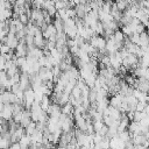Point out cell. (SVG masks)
Here are the masks:
<instances>
[{"instance_id":"74e56055","label":"cell","mask_w":149,"mask_h":149,"mask_svg":"<svg viewBox=\"0 0 149 149\" xmlns=\"http://www.w3.org/2000/svg\"><path fill=\"white\" fill-rule=\"evenodd\" d=\"M88 1H90V0H79V2H80V3H83V5H85V3H87Z\"/></svg>"},{"instance_id":"277c9868","label":"cell","mask_w":149,"mask_h":149,"mask_svg":"<svg viewBox=\"0 0 149 149\" xmlns=\"http://www.w3.org/2000/svg\"><path fill=\"white\" fill-rule=\"evenodd\" d=\"M37 74L43 81H52V79H54L52 71L50 69H47V68H41Z\"/></svg>"},{"instance_id":"e0dca14e","label":"cell","mask_w":149,"mask_h":149,"mask_svg":"<svg viewBox=\"0 0 149 149\" xmlns=\"http://www.w3.org/2000/svg\"><path fill=\"white\" fill-rule=\"evenodd\" d=\"M10 144H12L10 140H8V139H5V137L0 136V149H9Z\"/></svg>"},{"instance_id":"bcb514c9","label":"cell","mask_w":149,"mask_h":149,"mask_svg":"<svg viewBox=\"0 0 149 149\" xmlns=\"http://www.w3.org/2000/svg\"><path fill=\"white\" fill-rule=\"evenodd\" d=\"M147 1H149V0H147Z\"/></svg>"},{"instance_id":"7402d4cb","label":"cell","mask_w":149,"mask_h":149,"mask_svg":"<svg viewBox=\"0 0 149 149\" xmlns=\"http://www.w3.org/2000/svg\"><path fill=\"white\" fill-rule=\"evenodd\" d=\"M129 86H134V84H135V80H136V78L133 76V74H126L125 76V79H123Z\"/></svg>"},{"instance_id":"d590c367","label":"cell","mask_w":149,"mask_h":149,"mask_svg":"<svg viewBox=\"0 0 149 149\" xmlns=\"http://www.w3.org/2000/svg\"><path fill=\"white\" fill-rule=\"evenodd\" d=\"M142 78L149 80V68H147V69L144 70V73H143V77H142Z\"/></svg>"},{"instance_id":"d6a6232c","label":"cell","mask_w":149,"mask_h":149,"mask_svg":"<svg viewBox=\"0 0 149 149\" xmlns=\"http://www.w3.org/2000/svg\"><path fill=\"white\" fill-rule=\"evenodd\" d=\"M147 105H148L147 102H141V101H139L137 105H136V111H137V112H143Z\"/></svg>"},{"instance_id":"2e32d148","label":"cell","mask_w":149,"mask_h":149,"mask_svg":"<svg viewBox=\"0 0 149 149\" xmlns=\"http://www.w3.org/2000/svg\"><path fill=\"white\" fill-rule=\"evenodd\" d=\"M24 129H26V134H27V135H31V134L37 129V125H36V122L31 121Z\"/></svg>"},{"instance_id":"484cf974","label":"cell","mask_w":149,"mask_h":149,"mask_svg":"<svg viewBox=\"0 0 149 149\" xmlns=\"http://www.w3.org/2000/svg\"><path fill=\"white\" fill-rule=\"evenodd\" d=\"M71 94L74 97V99H79V98L81 97V90H80L78 86H74V88L72 90Z\"/></svg>"},{"instance_id":"9a60e30c","label":"cell","mask_w":149,"mask_h":149,"mask_svg":"<svg viewBox=\"0 0 149 149\" xmlns=\"http://www.w3.org/2000/svg\"><path fill=\"white\" fill-rule=\"evenodd\" d=\"M19 68L15 65V64H12L7 70H6V72H7V76H8V78H10L12 76H14V74H16V73H19Z\"/></svg>"},{"instance_id":"4dcf8cb0","label":"cell","mask_w":149,"mask_h":149,"mask_svg":"<svg viewBox=\"0 0 149 149\" xmlns=\"http://www.w3.org/2000/svg\"><path fill=\"white\" fill-rule=\"evenodd\" d=\"M8 79V76H7V72L3 70V71H1L0 72V85H3L5 84V81Z\"/></svg>"},{"instance_id":"6da1fadb","label":"cell","mask_w":149,"mask_h":149,"mask_svg":"<svg viewBox=\"0 0 149 149\" xmlns=\"http://www.w3.org/2000/svg\"><path fill=\"white\" fill-rule=\"evenodd\" d=\"M43 112H44V111L42 109L41 104H40V102L34 101V104L31 105V108H30V118H31V121L37 122V121H38V119H40V116L42 115V113H43Z\"/></svg>"},{"instance_id":"ffe728a7","label":"cell","mask_w":149,"mask_h":149,"mask_svg":"<svg viewBox=\"0 0 149 149\" xmlns=\"http://www.w3.org/2000/svg\"><path fill=\"white\" fill-rule=\"evenodd\" d=\"M116 3V7H118V9L120 10V12H125L126 9H127V7L129 6L128 3H127V1L126 0H121V1H119V2H115Z\"/></svg>"},{"instance_id":"7bdbcfd3","label":"cell","mask_w":149,"mask_h":149,"mask_svg":"<svg viewBox=\"0 0 149 149\" xmlns=\"http://www.w3.org/2000/svg\"><path fill=\"white\" fill-rule=\"evenodd\" d=\"M147 94H148V98H149V92H148V93H147Z\"/></svg>"},{"instance_id":"f35d334b","label":"cell","mask_w":149,"mask_h":149,"mask_svg":"<svg viewBox=\"0 0 149 149\" xmlns=\"http://www.w3.org/2000/svg\"><path fill=\"white\" fill-rule=\"evenodd\" d=\"M3 130V127H2V125H0V136H1V132Z\"/></svg>"},{"instance_id":"ee69618b","label":"cell","mask_w":149,"mask_h":149,"mask_svg":"<svg viewBox=\"0 0 149 149\" xmlns=\"http://www.w3.org/2000/svg\"><path fill=\"white\" fill-rule=\"evenodd\" d=\"M66 1H69V2H70V1H72V0H66Z\"/></svg>"},{"instance_id":"4fadbf2b","label":"cell","mask_w":149,"mask_h":149,"mask_svg":"<svg viewBox=\"0 0 149 149\" xmlns=\"http://www.w3.org/2000/svg\"><path fill=\"white\" fill-rule=\"evenodd\" d=\"M50 101H51V100H50V97L44 94V97H43L42 101L40 102V104H41V107H42V109H43L44 112H47V109H48V108H49V106L51 105V104H50Z\"/></svg>"},{"instance_id":"f546056e","label":"cell","mask_w":149,"mask_h":149,"mask_svg":"<svg viewBox=\"0 0 149 149\" xmlns=\"http://www.w3.org/2000/svg\"><path fill=\"white\" fill-rule=\"evenodd\" d=\"M9 80H10V83H12V86H13L14 84H19V83H20V72L16 73V74H14V76H12V77L9 78Z\"/></svg>"},{"instance_id":"9c48e42d","label":"cell","mask_w":149,"mask_h":149,"mask_svg":"<svg viewBox=\"0 0 149 149\" xmlns=\"http://www.w3.org/2000/svg\"><path fill=\"white\" fill-rule=\"evenodd\" d=\"M15 51H16L15 55L17 57H27V55H28V47L26 44H23V43H19V45L15 49Z\"/></svg>"},{"instance_id":"7a4b0ae2","label":"cell","mask_w":149,"mask_h":149,"mask_svg":"<svg viewBox=\"0 0 149 149\" xmlns=\"http://www.w3.org/2000/svg\"><path fill=\"white\" fill-rule=\"evenodd\" d=\"M0 118L6 121H10L13 119V105L12 104H5L2 111H0Z\"/></svg>"},{"instance_id":"836d02e7","label":"cell","mask_w":149,"mask_h":149,"mask_svg":"<svg viewBox=\"0 0 149 149\" xmlns=\"http://www.w3.org/2000/svg\"><path fill=\"white\" fill-rule=\"evenodd\" d=\"M140 125L143 126V127H149V115H146V116L140 121Z\"/></svg>"},{"instance_id":"603a6c76","label":"cell","mask_w":149,"mask_h":149,"mask_svg":"<svg viewBox=\"0 0 149 149\" xmlns=\"http://www.w3.org/2000/svg\"><path fill=\"white\" fill-rule=\"evenodd\" d=\"M92 123H93V129H94V133H98L104 126H105V123H104V121H92Z\"/></svg>"},{"instance_id":"8992f818","label":"cell","mask_w":149,"mask_h":149,"mask_svg":"<svg viewBox=\"0 0 149 149\" xmlns=\"http://www.w3.org/2000/svg\"><path fill=\"white\" fill-rule=\"evenodd\" d=\"M109 147L111 149H125V142L121 141L118 136L109 140Z\"/></svg>"},{"instance_id":"5b68a950","label":"cell","mask_w":149,"mask_h":149,"mask_svg":"<svg viewBox=\"0 0 149 149\" xmlns=\"http://www.w3.org/2000/svg\"><path fill=\"white\" fill-rule=\"evenodd\" d=\"M123 98L125 97H122L121 94L116 93L115 95H112V98L109 99V105L113 106V107H115V108H118V109H120L121 108V105L123 102Z\"/></svg>"},{"instance_id":"cb8c5ba5","label":"cell","mask_w":149,"mask_h":149,"mask_svg":"<svg viewBox=\"0 0 149 149\" xmlns=\"http://www.w3.org/2000/svg\"><path fill=\"white\" fill-rule=\"evenodd\" d=\"M129 40H130V42L132 43H134V44H136V45H139L140 44V34H137V33H134L132 36H129L128 37ZM140 47V45H139Z\"/></svg>"},{"instance_id":"5bb4252c","label":"cell","mask_w":149,"mask_h":149,"mask_svg":"<svg viewBox=\"0 0 149 149\" xmlns=\"http://www.w3.org/2000/svg\"><path fill=\"white\" fill-rule=\"evenodd\" d=\"M52 23H54V26H55L57 33H63V29H64V22H63L61 19H55Z\"/></svg>"},{"instance_id":"f1b7e54d","label":"cell","mask_w":149,"mask_h":149,"mask_svg":"<svg viewBox=\"0 0 149 149\" xmlns=\"http://www.w3.org/2000/svg\"><path fill=\"white\" fill-rule=\"evenodd\" d=\"M43 97H44V94L42 93V91H40V90H36L35 91V101L36 102H41L42 99H43Z\"/></svg>"},{"instance_id":"d6986e66","label":"cell","mask_w":149,"mask_h":149,"mask_svg":"<svg viewBox=\"0 0 149 149\" xmlns=\"http://www.w3.org/2000/svg\"><path fill=\"white\" fill-rule=\"evenodd\" d=\"M88 101L91 104L93 102H97V90L93 87V88H90V93H88Z\"/></svg>"},{"instance_id":"52a82bcc","label":"cell","mask_w":149,"mask_h":149,"mask_svg":"<svg viewBox=\"0 0 149 149\" xmlns=\"http://www.w3.org/2000/svg\"><path fill=\"white\" fill-rule=\"evenodd\" d=\"M30 139H31V146L35 144V143H42V141H43V132L40 130V129H36L30 135Z\"/></svg>"},{"instance_id":"e575fe53","label":"cell","mask_w":149,"mask_h":149,"mask_svg":"<svg viewBox=\"0 0 149 149\" xmlns=\"http://www.w3.org/2000/svg\"><path fill=\"white\" fill-rule=\"evenodd\" d=\"M9 149H21V147H20L19 142H16V143H12L10 147H9Z\"/></svg>"},{"instance_id":"ab89813d","label":"cell","mask_w":149,"mask_h":149,"mask_svg":"<svg viewBox=\"0 0 149 149\" xmlns=\"http://www.w3.org/2000/svg\"><path fill=\"white\" fill-rule=\"evenodd\" d=\"M146 31H147V34H148V35H149V26H148V27H147V28H146Z\"/></svg>"},{"instance_id":"7dc6e473","label":"cell","mask_w":149,"mask_h":149,"mask_svg":"<svg viewBox=\"0 0 149 149\" xmlns=\"http://www.w3.org/2000/svg\"><path fill=\"white\" fill-rule=\"evenodd\" d=\"M148 149H149V148H148Z\"/></svg>"},{"instance_id":"44dd1931","label":"cell","mask_w":149,"mask_h":149,"mask_svg":"<svg viewBox=\"0 0 149 149\" xmlns=\"http://www.w3.org/2000/svg\"><path fill=\"white\" fill-rule=\"evenodd\" d=\"M10 95H12V91H5V92L1 94L2 101H3L5 104H10Z\"/></svg>"},{"instance_id":"b9f144b4","label":"cell","mask_w":149,"mask_h":149,"mask_svg":"<svg viewBox=\"0 0 149 149\" xmlns=\"http://www.w3.org/2000/svg\"><path fill=\"white\" fill-rule=\"evenodd\" d=\"M28 149H34V148H33V147H29V148H28Z\"/></svg>"},{"instance_id":"8d00e7d4","label":"cell","mask_w":149,"mask_h":149,"mask_svg":"<svg viewBox=\"0 0 149 149\" xmlns=\"http://www.w3.org/2000/svg\"><path fill=\"white\" fill-rule=\"evenodd\" d=\"M143 112H144L147 115H149V104L146 106V108H144V111H143Z\"/></svg>"},{"instance_id":"ac0fdd59","label":"cell","mask_w":149,"mask_h":149,"mask_svg":"<svg viewBox=\"0 0 149 149\" xmlns=\"http://www.w3.org/2000/svg\"><path fill=\"white\" fill-rule=\"evenodd\" d=\"M118 137H119L121 141H123V142H127V141L130 140V135H129V132H128V130H123V132L118 133Z\"/></svg>"},{"instance_id":"30bf717a","label":"cell","mask_w":149,"mask_h":149,"mask_svg":"<svg viewBox=\"0 0 149 149\" xmlns=\"http://www.w3.org/2000/svg\"><path fill=\"white\" fill-rule=\"evenodd\" d=\"M19 144L21 147V149H28L30 146H31V139H30V135H23L20 140H19Z\"/></svg>"},{"instance_id":"f6af8a7d","label":"cell","mask_w":149,"mask_h":149,"mask_svg":"<svg viewBox=\"0 0 149 149\" xmlns=\"http://www.w3.org/2000/svg\"><path fill=\"white\" fill-rule=\"evenodd\" d=\"M76 149H80V148H79V147H77V148H76Z\"/></svg>"},{"instance_id":"4316f807","label":"cell","mask_w":149,"mask_h":149,"mask_svg":"<svg viewBox=\"0 0 149 149\" xmlns=\"http://www.w3.org/2000/svg\"><path fill=\"white\" fill-rule=\"evenodd\" d=\"M29 19H30V17H29V16H28L26 13H23V14H20V17H19V20H20V21H21V22H22L24 26H27V24L29 23V21H30Z\"/></svg>"},{"instance_id":"ba28073f","label":"cell","mask_w":149,"mask_h":149,"mask_svg":"<svg viewBox=\"0 0 149 149\" xmlns=\"http://www.w3.org/2000/svg\"><path fill=\"white\" fill-rule=\"evenodd\" d=\"M127 130L132 134H142L141 133V125L137 121H130Z\"/></svg>"},{"instance_id":"60d3db41","label":"cell","mask_w":149,"mask_h":149,"mask_svg":"<svg viewBox=\"0 0 149 149\" xmlns=\"http://www.w3.org/2000/svg\"><path fill=\"white\" fill-rule=\"evenodd\" d=\"M0 1H1V2H5V1H7V0H0Z\"/></svg>"},{"instance_id":"7c38bea8","label":"cell","mask_w":149,"mask_h":149,"mask_svg":"<svg viewBox=\"0 0 149 149\" xmlns=\"http://www.w3.org/2000/svg\"><path fill=\"white\" fill-rule=\"evenodd\" d=\"M113 37H114V40H115V42L116 43H122L123 44V40H125V35H123V33L120 30V29H118V30H115L114 31V34H113Z\"/></svg>"},{"instance_id":"1f68e13d","label":"cell","mask_w":149,"mask_h":149,"mask_svg":"<svg viewBox=\"0 0 149 149\" xmlns=\"http://www.w3.org/2000/svg\"><path fill=\"white\" fill-rule=\"evenodd\" d=\"M66 14L69 19H74L76 17V10L74 8H66Z\"/></svg>"},{"instance_id":"8fae6325","label":"cell","mask_w":149,"mask_h":149,"mask_svg":"<svg viewBox=\"0 0 149 149\" xmlns=\"http://www.w3.org/2000/svg\"><path fill=\"white\" fill-rule=\"evenodd\" d=\"M141 48H144V47H148L149 45V35L147 34V31H143L140 34V44H139Z\"/></svg>"},{"instance_id":"83f0119b","label":"cell","mask_w":149,"mask_h":149,"mask_svg":"<svg viewBox=\"0 0 149 149\" xmlns=\"http://www.w3.org/2000/svg\"><path fill=\"white\" fill-rule=\"evenodd\" d=\"M13 50L7 45V44H2L1 47H0V52H1V55H6V54H9V52H12Z\"/></svg>"},{"instance_id":"3957f363","label":"cell","mask_w":149,"mask_h":149,"mask_svg":"<svg viewBox=\"0 0 149 149\" xmlns=\"http://www.w3.org/2000/svg\"><path fill=\"white\" fill-rule=\"evenodd\" d=\"M47 114L50 118H57V119H59V116L62 114L61 105H58V104H51L49 106V108L47 109Z\"/></svg>"},{"instance_id":"d4e9b609","label":"cell","mask_w":149,"mask_h":149,"mask_svg":"<svg viewBox=\"0 0 149 149\" xmlns=\"http://www.w3.org/2000/svg\"><path fill=\"white\" fill-rule=\"evenodd\" d=\"M146 115H147V114H146L144 112H137V111H135V112H134V120H133V121H137V122H140Z\"/></svg>"}]
</instances>
